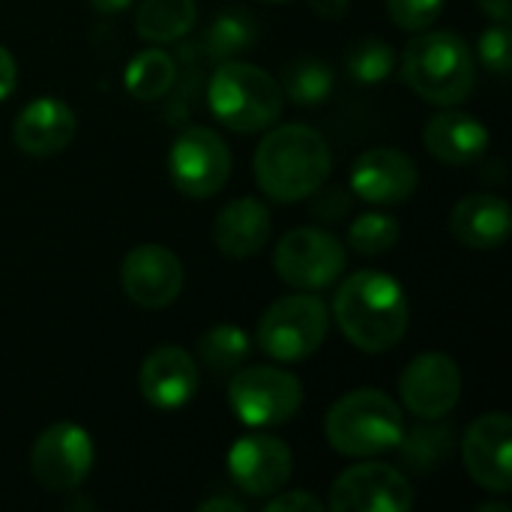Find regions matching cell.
Segmentation results:
<instances>
[{"mask_svg":"<svg viewBox=\"0 0 512 512\" xmlns=\"http://www.w3.org/2000/svg\"><path fill=\"white\" fill-rule=\"evenodd\" d=\"M408 318L405 288L381 270L351 273L333 297V321L342 336L366 354L393 351L408 333Z\"/></svg>","mask_w":512,"mask_h":512,"instance_id":"6da1fadb","label":"cell"},{"mask_svg":"<svg viewBox=\"0 0 512 512\" xmlns=\"http://www.w3.org/2000/svg\"><path fill=\"white\" fill-rule=\"evenodd\" d=\"M333 153L327 138L306 123L270 129L255 150V180L279 204L306 201L327 183Z\"/></svg>","mask_w":512,"mask_h":512,"instance_id":"7a4b0ae2","label":"cell"},{"mask_svg":"<svg viewBox=\"0 0 512 512\" xmlns=\"http://www.w3.org/2000/svg\"><path fill=\"white\" fill-rule=\"evenodd\" d=\"M405 84L432 105H459L471 96L477 63L468 42L453 30H417L402 54Z\"/></svg>","mask_w":512,"mask_h":512,"instance_id":"3957f363","label":"cell"},{"mask_svg":"<svg viewBox=\"0 0 512 512\" xmlns=\"http://www.w3.org/2000/svg\"><path fill=\"white\" fill-rule=\"evenodd\" d=\"M324 432L336 453L351 459H369L396 450V444L405 435V420L393 396L366 387L342 396L327 411Z\"/></svg>","mask_w":512,"mask_h":512,"instance_id":"277c9868","label":"cell"},{"mask_svg":"<svg viewBox=\"0 0 512 512\" xmlns=\"http://www.w3.org/2000/svg\"><path fill=\"white\" fill-rule=\"evenodd\" d=\"M207 105L225 129L252 135L273 126L282 114L285 96L279 81L261 66L246 60H222L207 84Z\"/></svg>","mask_w":512,"mask_h":512,"instance_id":"5b68a950","label":"cell"},{"mask_svg":"<svg viewBox=\"0 0 512 512\" xmlns=\"http://www.w3.org/2000/svg\"><path fill=\"white\" fill-rule=\"evenodd\" d=\"M330 330V309L315 291H297L276 300L258 321V348L279 363L312 357Z\"/></svg>","mask_w":512,"mask_h":512,"instance_id":"8992f818","label":"cell"},{"mask_svg":"<svg viewBox=\"0 0 512 512\" xmlns=\"http://www.w3.org/2000/svg\"><path fill=\"white\" fill-rule=\"evenodd\" d=\"M228 405L243 426L273 429L297 417L303 405V384L288 369L240 366L228 384Z\"/></svg>","mask_w":512,"mask_h":512,"instance_id":"52a82bcc","label":"cell"},{"mask_svg":"<svg viewBox=\"0 0 512 512\" xmlns=\"http://www.w3.org/2000/svg\"><path fill=\"white\" fill-rule=\"evenodd\" d=\"M345 243L324 228H294L273 252V267L282 282L297 291H324L345 273Z\"/></svg>","mask_w":512,"mask_h":512,"instance_id":"ba28073f","label":"cell"},{"mask_svg":"<svg viewBox=\"0 0 512 512\" xmlns=\"http://www.w3.org/2000/svg\"><path fill=\"white\" fill-rule=\"evenodd\" d=\"M171 183L189 198H210L231 177V150L216 129L186 126L168 153Z\"/></svg>","mask_w":512,"mask_h":512,"instance_id":"9c48e42d","label":"cell"},{"mask_svg":"<svg viewBox=\"0 0 512 512\" xmlns=\"http://www.w3.org/2000/svg\"><path fill=\"white\" fill-rule=\"evenodd\" d=\"M93 441L78 423H51L30 447V474L45 492H75L93 471Z\"/></svg>","mask_w":512,"mask_h":512,"instance_id":"30bf717a","label":"cell"},{"mask_svg":"<svg viewBox=\"0 0 512 512\" xmlns=\"http://www.w3.org/2000/svg\"><path fill=\"white\" fill-rule=\"evenodd\" d=\"M327 507L333 512H408L414 507V489L399 468L363 462L336 477Z\"/></svg>","mask_w":512,"mask_h":512,"instance_id":"8fae6325","label":"cell"},{"mask_svg":"<svg viewBox=\"0 0 512 512\" xmlns=\"http://www.w3.org/2000/svg\"><path fill=\"white\" fill-rule=\"evenodd\" d=\"M399 396L405 408L420 420H444L453 414L462 396V369L453 357L441 351H429L414 357L402 378Z\"/></svg>","mask_w":512,"mask_h":512,"instance_id":"7c38bea8","label":"cell"},{"mask_svg":"<svg viewBox=\"0 0 512 512\" xmlns=\"http://www.w3.org/2000/svg\"><path fill=\"white\" fill-rule=\"evenodd\" d=\"M512 420L507 411H489L477 417L465 438H462V456L471 480L492 492L507 495L512 489Z\"/></svg>","mask_w":512,"mask_h":512,"instance_id":"4fadbf2b","label":"cell"},{"mask_svg":"<svg viewBox=\"0 0 512 512\" xmlns=\"http://www.w3.org/2000/svg\"><path fill=\"white\" fill-rule=\"evenodd\" d=\"M120 288L141 309H165L183 291V261L168 246L141 243L120 264Z\"/></svg>","mask_w":512,"mask_h":512,"instance_id":"5bb4252c","label":"cell"},{"mask_svg":"<svg viewBox=\"0 0 512 512\" xmlns=\"http://www.w3.org/2000/svg\"><path fill=\"white\" fill-rule=\"evenodd\" d=\"M294 468L291 447L273 435H243L228 450V474L249 498H270L288 486Z\"/></svg>","mask_w":512,"mask_h":512,"instance_id":"9a60e30c","label":"cell"},{"mask_svg":"<svg viewBox=\"0 0 512 512\" xmlns=\"http://www.w3.org/2000/svg\"><path fill=\"white\" fill-rule=\"evenodd\" d=\"M420 171L414 159L396 147H375L354 159L351 165V192L375 207L402 204L414 195Z\"/></svg>","mask_w":512,"mask_h":512,"instance_id":"2e32d148","label":"cell"},{"mask_svg":"<svg viewBox=\"0 0 512 512\" xmlns=\"http://www.w3.org/2000/svg\"><path fill=\"white\" fill-rule=\"evenodd\" d=\"M201 384V369L195 357L177 345H162L150 351L138 372V387L147 405L156 411H177L192 402Z\"/></svg>","mask_w":512,"mask_h":512,"instance_id":"e0dca14e","label":"cell"},{"mask_svg":"<svg viewBox=\"0 0 512 512\" xmlns=\"http://www.w3.org/2000/svg\"><path fill=\"white\" fill-rule=\"evenodd\" d=\"M78 132L75 111L57 96H39L21 108L12 126V141L24 156H54L63 153Z\"/></svg>","mask_w":512,"mask_h":512,"instance_id":"ac0fdd59","label":"cell"},{"mask_svg":"<svg viewBox=\"0 0 512 512\" xmlns=\"http://www.w3.org/2000/svg\"><path fill=\"white\" fill-rule=\"evenodd\" d=\"M512 228L510 204L501 195L477 192L462 198L450 213V231L453 237L474 249V252H492L507 243Z\"/></svg>","mask_w":512,"mask_h":512,"instance_id":"d6986e66","label":"cell"},{"mask_svg":"<svg viewBox=\"0 0 512 512\" xmlns=\"http://www.w3.org/2000/svg\"><path fill=\"white\" fill-rule=\"evenodd\" d=\"M423 141L435 159H441L447 165H468V162H477L480 156H486L492 135L486 129V123L477 120L474 114L444 108L426 123Z\"/></svg>","mask_w":512,"mask_h":512,"instance_id":"ffe728a7","label":"cell"},{"mask_svg":"<svg viewBox=\"0 0 512 512\" xmlns=\"http://www.w3.org/2000/svg\"><path fill=\"white\" fill-rule=\"evenodd\" d=\"M270 210L258 198H234L213 222V240L228 258H249L270 240Z\"/></svg>","mask_w":512,"mask_h":512,"instance_id":"44dd1931","label":"cell"},{"mask_svg":"<svg viewBox=\"0 0 512 512\" xmlns=\"http://www.w3.org/2000/svg\"><path fill=\"white\" fill-rule=\"evenodd\" d=\"M198 21L195 0H144L135 12V30L153 45H168L183 39Z\"/></svg>","mask_w":512,"mask_h":512,"instance_id":"7402d4cb","label":"cell"},{"mask_svg":"<svg viewBox=\"0 0 512 512\" xmlns=\"http://www.w3.org/2000/svg\"><path fill=\"white\" fill-rule=\"evenodd\" d=\"M453 426L441 423V420H423V426L411 429L408 435H402V441L396 444L402 453V462L417 471V474H432L435 468H441L450 453H453Z\"/></svg>","mask_w":512,"mask_h":512,"instance_id":"603a6c76","label":"cell"},{"mask_svg":"<svg viewBox=\"0 0 512 512\" xmlns=\"http://www.w3.org/2000/svg\"><path fill=\"white\" fill-rule=\"evenodd\" d=\"M174 78H177V63L162 48H144V51H138L129 60L126 72H123L126 90L138 102H153V99L165 96L171 90Z\"/></svg>","mask_w":512,"mask_h":512,"instance_id":"cb8c5ba5","label":"cell"},{"mask_svg":"<svg viewBox=\"0 0 512 512\" xmlns=\"http://www.w3.org/2000/svg\"><path fill=\"white\" fill-rule=\"evenodd\" d=\"M282 96L291 99L294 105L300 108H318L321 102L330 99L333 87H336V75L333 69L318 60V57H300V60H291L285 66V75H282Z\"/></svg>","mask_w":512,"mask_h":512,"instance_id":"d4e9b609","label":"cell"},{"mask_svg":"<svg viewBox=\"0 0 512 512\" xmlns=\"http://www.w3.org/2000/svg\"><path fill=\"white\" fill-rule=\"evenodd\" d=\"M252 354V339L237 324H216L198 339V357L201 363L216 375L237 372Z\"/></svg>","mask_w":512,"mask_h":512,"instance_id":"484cf974","label":"cell"},{"mask_svg":"<svg viewBox=\"0 0 512 512\" xmlns=\"http://www.w3.org/2000/svg\"><path fill=\"white\" fill-rule=\"evenodd\" d=\"M258 42V24L243 9H225L213 18V24L204 33V51L213 60H231L243 51H249Z\"/></svg>","mask_w":512,"mask_h":512,"instance_id":"4316f807","label":"cell"},{"mask_svg":"<svg viewBox=\"0 0 512 512\" xmlns=\"http://www.w3.org/2000/svg\"><path fill=\"white\" fill-rule=\"evenodd\" d=\"M393 69H396V51L390 42H384L378 36H363V39L351 42L345 51V72L360 87L384 84Z\"/></svg>","mask_w":512,"mask_h":512,"instance_id":"83f0119b","label":"cell"},{"mask_svg":"<svg viewBox=\"0 0 512 512\" xmlns=\"http://www.w3.org/2000/svg\"><path fill=\"white\" fill-rule=\"evenodd\" d=\"M399 243V222L390 213L372 210L348 228V246L357 255H384Z\"/></svg>","mask_w":512,"mask_h":512,"instance_id":"f1b7e54d","label":"cell"},{"mask_svg":"<svg viewBox=\"0 0 512 512\" xmlns=\"http://www.w3.org/2000/svg\"><path fill=\"white\" fill-rule=\"evenodd\" d=\"M477 57L480 63L495 72L498 78H507L512 66V36H510V21H498L492 27H486L480 33L477 42Z\"/></svg>","mask_w":512,"mask_h":512,"instance_id":"f546056e","label":"cell"},{"mask_svg":"<svg viewBox=\"0 0 512 512\" xmlns=\"http://www.w3.org/2000/svg\"><path fill=\"white\" fill-rule=\"evenodd\" d=\"M387 12L396 27L417 33L438 21V15L444 12V0H387Z\"/></svg>","mask_w":512,"mask_h":512,"instance_id":"4dcf8cb0","label":"cell"},{"mask_svg":"<svg viewBox=\"0 0 512 512\" xmlns=\"http://www.w3.org/2000/svg\"><path fill=\"white\" fill-rule=\"evenodd\" d=\"M324 507L327 504L321 498L309 495V492H285V489H279L264 504V512H324Z\"/></svg>","mask_w":512,"mask_h":512,"instance_id":"1f68e13d","label":"cell"},{"mask_svg":"<svg viewBox=\"0 0 512 512\" xmlns=\"http://www.w3.org/2000/svg\"><path fill=\"white\" fill-rule=\"evenodd\" d=\"M15 81H18L15 57H12V51H9V48H3V45H0V102H3L6 96H12Z\"/></svg>","mask_w":512,"mask_h":512,"instance_id":"d6a6232c","label":"cell"},{"mask_svg":"<svg viewBox=\"0 0 512 512\" xmlns=\"http://www.w3.org/2000/svg\"><path fill=\"white\" fill-rule=\"evenodd\" d=\"M309 6L315 9V15L321 18H342L351 6V0H309Z\"/></svg>","mask_w":512,"mask_h":512,"instance_id":"836d02e7","label":"cell"},{"mask_svg":"<svg viewBox=\"0 0 512 512\" xmlns=\"http://www.w3.org/2000/svg\"><path fill=\"white\" fill-rule=\"evenodd\" d=\"M477 3H480V9H483L489 18H495V21H510L512 0H477Z\"/></svg>","mask_w":512,"mask_h":512,"instance_id":"e575fe53","label":"cell"},{"mask_svg":"<svg viewBox=\"0 0 512 512\" xmlns=\"http://www.w3.org/2000/svg\"><path fill=\"white\" fill-rule=\"evenodd\" d=\"M198 512H243V504L240 501H231V498H207L198 504Z\"/></svg>","mask_w":512,"mask_h":512,"instance_id":"d590c367","label":"cell"},{"mask_svg":"<svg viewBox=\"0 0 512 512\" xmlns=\"http://www.w3.org/2000/svg\"><path fill=\"white\" fill-rule=\"evenodd\" d=\"M90 6L102 15H120L123 9L132 6V0H90Z\"/></svg>","mask_w":512,"mask_h":512,"instance_id":"8d00e7d4","label":"cell"},{"mask_svg":"<svg viewBox=\"0 0 512 512\" xmlns=\"http://www.w3.org/2000/svg\"><path fill=\"white\" fill-rule=\"evenodd\" d=\"M477 512H510L507 504H483V507H477Z\"/></svg>","mask_w":512,"mask_h":512,"instance_id":"74e56055","label":"cell"},{"mask_svg":"<svg viewBox=\"0 0 512 512\" xmlns=\"http://www.w3.org/2000/svg\"><path fill=\"white\" fill-rule=\"evenodd\" d=\"M264 3H285V0H264Z\"/></svg>","mask_w":512,"mask_h":512,"instance_id":"f35d334b","label":"cell"}]
</instances>
